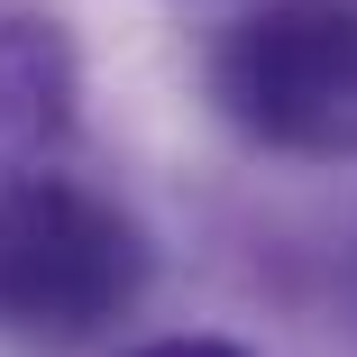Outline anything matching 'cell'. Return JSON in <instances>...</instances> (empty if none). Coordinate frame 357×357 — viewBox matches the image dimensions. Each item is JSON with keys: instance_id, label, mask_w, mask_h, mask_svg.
Masks as SVG:
<instances>
[{"instance_id": "6da1fadb", "label": "cell", "mask_w": 357, "mask_h": 357, "mask_svg": "<svg viewBox=\"0 0 357 357\" xmlns=\"http://www.w3.org/2000/svg\"><path fill=\"white\" fill-rule=\"evenodd\" d=\"M147 294V229L74 174L0 183V330L28 348H83Z\"/></svg>"}, {"instance_id": "7a4b0ae2", "label": "cell", "mask_w": 357, "mask_h": 357, "mask_svg": "<svg viewBox=\"0 0 357 357\" xmlns=\"http://www.w3.org/2000/svg\"><path fill=\"white\" fill-rule=\"evenodd\" d=\"M211 101L275 156H357V0H266L211 46Z\"/></svg>"}, {"instance_id": "3957f363", "label": "cell", "mask_w": 357, "mask_h": 357, "mask_svg": "<svg viewBox=\"0 0 357 357\" xmlns=\"http://www.w3.org/2000/svg\"><path fill=\"white\" fill-rule=\"evenodd\" d=\"M74 101H83V74H74L64 28L10 10V19H0V183L46 174V165L64 156Z\"/></svg>"}, {"instance_id": "277c9868", "label": "cell", "mask_w": 357, "mask_h": 357, "mask_svg": "<svg viewBox=\"0 0 357 357\" xmlns=\"http://www.w3.org/2000/svg\"><path fill=\"white\" fill-rule=\"evenodd\" d=\"M128 357H248V348H229V339H147Z\"/></svg>"}]
</instances>
